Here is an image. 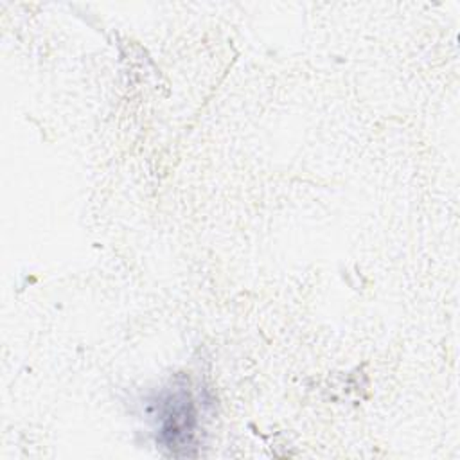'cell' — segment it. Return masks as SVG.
Listing matches in <instances>:
<instances>
[{
    "label": "cell",
    "instance_id": "obj_1",
    "mask_svg": "<svg viewBox=\"0 0 460 460\" xmlns=\"http://www.w3.org/2000/svg\"><path fill=\"white\" fill-rule=\"evenodd\" d=\"M194 406L183 388L169 394L162 404V435L167 447H187L194 435Z\"/></svg>",
    "mask_w": 460,
    "mask_h": 460
}]
</instances>
